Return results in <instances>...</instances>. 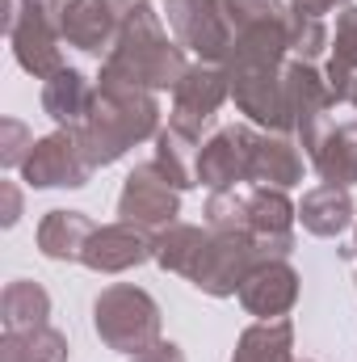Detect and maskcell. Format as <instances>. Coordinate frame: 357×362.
Masks as SVG:
<instances>
[{
    "label": "cell",
    "instance_id": "cell-1",
    "mask_svg": "<svg viewBox=\"0 0 357 362\" xmlns=\"http://www.w3.org/2000/svg\"><path fill=\"white\" fill-rule=\"evenodd\" d=\"M152 135H160V101H156V93L101 72L97 101H92L89 118L76 127L85 160L92 169H105V165L122 160L135 144H143Z\"/></svg>",
    "mask_w": 357,
    "mask_h": 362
},
{
    "label": "cell",
    "instance_id": "cell-2",
    "mask_svg": "<svg viewBox=\"0 0 357 362\" xmlns=\"http://www.w3.org/2000/svg\"><path fill=\"white\" fill-rule=\"evenodd\" d=\"M101 72L156 93V89H177L185 81V72H189V64H185V47L169 42L160 17L152 8H139L118 25L114 51L105 55Z\"/></svg>",
    "mask_w": 357,
    "mask_h": 362
},
{
    "label": "cell",
    "instance_id": "cell-3",
    "mask_svg": "<svg viewBox=\"0 0 357 362\" xmlns=\"http://www.w3.org/2000/svg\"><path fill=\"white\" fill-rule=\"evenodd\" d=\"M92 325H97V337L109 350L139 354V350H147V346L160 341V303L143 286L118 282V286H105L97 295Z\"/></svg>",
    "mask_w": 357,
    "mask_h": 362
},
{
    "label": "cell",
    "instance_id": "cell-4",
    "mask_svg": "<svg viewBox=\"0 0 357 362\" xmlns=\"http://www.w3.org/2000/svg\"><path fill=\"white\" fill-rule=\"evenodd\" d=\"M4 30H8V42H13L17 64H21L34 81H51L55 72H63L59 8H51V4H42V0H8Z\"/></svg>",
    "mask_w": 357,
    "mask_h": 362
},
{
    "label": "cell",
    "instance_id": "cell-5",
    "mask_svg": "<svg viewBox=\"0 0 357 362\" xmlns=\"http://www.w3.org/2000/svg\"><path fill=\"white\" fill-rule=\"evenodd\" d=\"M261 262H269V253L248 232H210L198 266L189 270V282L214 299H227V295H240L244 278Z\"/></svg>",
    "mask_w": 357,
    "mask_h": 362
},
{
    "label": "cell",
    "instance_id": "cell-6",
    "mask_svg": "<svg viewBox=\"0 0 357 362\" xmlns=\"http://www.w3.org/2000/svg\"><path fill=\"white\" fill-rule=\"evenodd\" d=\"M164 13L185 51H193L202 64H227L236 30L223 0H169Z\"/></svg>",
    "mask_w": 357,
    "mask_h": 362
},
{
    "label": "cell",
    "instance_id": "cell-7",
    "mask_svg": "<svg viewBox=\"0 0 357 362\" xmlns=\"http://www.w3.org/2000/svg\"><path fill=\"white\" fill-rule=\"evenodd\" d=\"M282 76H286V101H290V131L298 135L303 152H315L324 131H328V110L337 105V97L328 89V76H320L303 59L286 64Z\"/></svg>",
    "mask_w": 357,
    "mask_h": 362
},
{
    "label": "cell",
    "instance_id": "cell-8",
    "mask_svg": "<svg viewBox=\"0 0 357 362\" xmlns=\"http://www.w3.org/2000/svg\"><path fill=\"white\" fill-rule=\"evenodd\" d=\"M231 97V81H227V68L219 64H198L185 72L177 89H173V114H169V127L189 135V139H202V131L214 122L219 105Z\"/></svg>",
    "mask_w": 357,
    "mask_h": 362
},
{
    "label": "cell",
    "instance_id": "cell-9",
    "mask_svg": "<svg viewBox=\"0 0 357 362\" xmlns=\"http://www.w3.org/2000/svg\"><path fill=\"white\" fill-rule=\"evenodd\" d=\"M21 177L34 189H63V185L80 189V185H89L92 165L80 152L76 131H55V135H47V139L34 144V152L21 165Z\"/></svg>",
    "mask_w": 357,
    "mask_h": 362
},
{
    "label": "cell",
    "instance_id": "cell-10",
    "mask_svg": "<svg viewBox=\"0 0 357 362\" xmlns=\"http://www.w3.org/2000/svg\"><path fill=\"white\" fill-rule=\"evenodd\" d=\"M118 215L139 228H169L181 215V189L156 169V160H147L126 177L118 194Z\"/></svg>",
    "mask_w": 357,
    "mask_h": 362
},
{
    "label": "cell",
    "instance_id": "cell-11",
    "mask_svg": "<svg viewBox=\"0 0 357 362\" xmlns=\"http://www.w3.org/2000/svg\"><path fill=\"white\" fill-rule=\"evenodd\" d=\"M257 139L261 135L253 127H223V131H214L198 148V185H206V189H236L240 181H248Z\"/></svg>",
    "mask_w": 357,
    "mask_h": 362
},
{
    "label": "cell",
    "instance_id": "cell-12",
    "mask_svg": "<svg viewBox=\"0 0 357 362\" xmlns=\"http://www.w3.org/2000/svg\"><path fill=\"white\" fill-rule=\"evenodd\" d=\"M282 68H227L236 105L257 127H269V131H290V101H286Z\"/></svg>",
    "mask_w": 357,
    "mask_h": 362
},
{
    "label": "cell",
    "instance_id": "cell-13",
    "mask_svg": "<svg viewBox=\"0 0 357 362\" xmlns=\"http://www.w3.org/2000/svg\"><path fill=\"white\" fill-rule=\"evenodd\" d=\"M294 219H298V206H290L286 189H269V185L248 189V228L244 232L269 257H290L294 253Z\"/></svg>",
    "mask_w": 357,
    "mask_h": 362
},
{
    "label": "cell",
    "instance_id": "cell-14",
    "mask_svg": "<svg viewBox=\"0 0 357 362\" xmlns=\"http://www.w3.org/2000/svg\"><path fill=\"white\" fill-rule=\"evenodd\" d=\"M152 249H156V240L147 236V228L118 219V223H105V228L92 232V240L85 245L80 262L97 274H122V270L143 266L152 257Z\"/></svg>",
    "mask_w": 357,
    "mask_h": 362
},
{
    "label": "cell",
    "instance_id": "cell-15",
    "mask_svg": "<svg viewBox=\"0 0 357 362\" xmlns=\"http://www.w3.org/2000/svg\"><path fill=\"white\" fill-rule=\"evenodd\" d=\"M240 303L261 316V320H282L294 303H298V274L286 257H269L244 278L240 286Z\"/></svg>",
    "mask_w": 357,
    "mask_h": 362
},
{
    "label": "cell",
    "instance_id": "cell-16",
    "mask_svg": "<svg viewBox=\"0 0 357 362\" xmlns=\"http://www.w3.org/2000/svg\"><path fill=\"white\" fill-rule=\"evenodd\" d=\"M118 25H122V17L105 0H68V4H59L63 42H72L76 51L109 55L114 51V38H118Z\"/></svg>",
    "mask_w": 357,
    "mask_h": 362
},
{
    "label": "cell",
    "instance_id": "cell-17",
    "mask_svg": "<svg viewBox=\"0 0 357 362\" xmlns=\"http://www.w3.org/2000/svg\"><path fill=\"white\" fill-rule=\"evenodd\" d=\"M92 101H97V89L89 85V76L76 72V68H63L51 81H42V110L55 118L59 131H76L89 118Z\"/></svg>",
    "mask_w": 357,
    "mask_h": 362
},
{
    "label": "cell",
    "instance_id": "cell-18",
    "mask_svg": "<svg viewBox=\"0 0 357 362\" xmlns=\"http://www.w3.org/2000/svg\"><path fill=\"white\" fill-rule=\"evenodd\" d=\"M248 181L253 185H269V189H290L303 181V152L294 148V139L277 135H261L253 148V165H248Z\"/></svg>",
    "mask_w": 357,
    "mask_h": 362
},
{
    "label": "cell",
    "instance_id": "cell-19",
    "mask_svg": "<svg viewBox=\"0 0 357 362\" xmlns=\"http://www.w3.org/2000/svg\"><path fill=\"white\" fill-rule=\"evenodd\" d=\"M298 223L311 232V236H341L349 223H353V198H349V189L345 185H315V189H307L303 194V202H298Z\"/></svg>",
    "mask_w": 357,
    "mask_h": 362
},
{
    "label": "cell",
    "instance_id": "cell-20",
    "mask_svg": "<svg viewBox=\"0 0 357 362\" xmlns=\"http://www.w3.org/2000/svg\"><path fill=\"white\" fill-rule=\"evenodd\" d=\"M92 232H97V223L85 211H51L38 223V249L51 262H80Z\"/></svg>",
    "mask_w": 357,
    "mask_h": 362
},
{
    "label": "cell",
    "instance_id": "cell-21",
    "mask_svg": "<svg viewBox=\"0 0 357 362\" xmlns=\"http://www.w3.org/2000/svg\"><path fill=\"white\" fill-rule=\"evenodd\" d=\"M320 177L328 185H357V122H341V127H328L320 148L311 152Z\"/></svg>",
    "mask_w": 357,
    "mask_h": 362
},
{
    "label": "cell",
    "instance_id": "cell-22",
    "mask_svg": "<svg viewBox=\"0 0 357 362\" xmlns=\"http://www.w3.org/2000/svg\"><path fill=\"white\" fill-rule=\"evenodd\" d=\"M206 240H210V232H202V228H193V223H169V228H160V236H156V249H152V262L160 266V270L169 274H185L198 266V257H202V249H206Z\"/></svg>",
    "mask_w": 357,
    "mask_h": 362
},
{
    "label": "cell",
    "instance_id": "cell-23",
    "mask_svg": "<svg viewBox=\"0 0 357 362\" xmlns=\"http://www.w3.org/2000/svg\"><path fill=\"white\" fill-rule=\"evenodd\" d=\"M0 316H4V329L8 333L38 329L51 316V295L38 282H30V278H13L4 286V295H0Z\"/></svg>",
    "mask_w": 357,
    "mask_h": 362
},
{
    "label": "cell",
    "instance_id": "cell-24",
    "mask_svg": "<svg viewBox=\"0 0 357 362\" xmlns=\"http://www.w3.org/2000/svg\"><path fill=\"white\" fill-rule=\"evenodd\" d=\"M290 350H294V325L282 316V320H261L244 329L231 362H294Z\"/></svg>",
    "mask_w": 357,
    "mask_h": 362
},
{
    "label": "cell",
    "instance_id": "cell-25",
    "mask_svg": "<svg viewBox=\"0 0 357 362\" xmlns=\"http://www.w3.org/2000/svg\"><path fill=\"white\" fill-rule=\"evenodd\" d=\"M0 362H68V337L51 325L8 333L0 341Z\"/></svg>",
    "mask_w": 357,
    "mask_h": 362
},
{
    "label": "cell",
    "instance_id": "cell-26",
    "mask_svg": "<svg viewBox=\"0 0 357 362\" xmlns=\"http://www.w3.org/2000/svg\"><path fill=\"white\" fill-rule=\"evenodd\" d=\"M328 89L337 101H349V89L357 81V8H341L337 13V47H332V59H328Z\"/></svg>",
    "mask_w": 357,
    "mask_h": 362
},
{
    "label": "cell",
    "instance_id": "cell-27",
    "mask_svg": "<svg viewBox=\"0 0 357 362\" xmlns=\"http://www.w3.org/2000/svg\"><path fill=\"white\" fill-rule=\"evenodd\" d=\"M152 160H156V169L173 181L177 189L198 185V139H189V135H181L173 127H164L156 135V156Z\"/></svg>",
    "mask_w": 357,
    "mask_h": 362
},
{
    "label": "cell",
    "instance_id": "cell-28",
    "mask_svg": "<svg viewBox=\"0 0 357 362\" xmlns=\"http://www.w3.org/2000/svg\"><path fill=\"white\" fill-rule=\"evenodd\" d=\"M286 34H290V51L307 64L328 47V21L324 8L307 4V0H290V17H286Z\"/></svg>",
    "mask_w": 357,
    "mask_h": 362
},
{
    "label": "cell",
    "instance_id": "cell-29",
    "mask_svg": "<svg viewBox=\"0 0 357 362\" xmlns=\"http://www.w3.org/2000/svg\"><path fill=\"white\" fill-rule=\"evenodd\" d=\"M206 223L210 232H244L248 228V189H210L206 202Z\"/></svg>",
    "mask_w": 357,
    "mask_h": 362
},
{
    "label": "cell",
    "instance_id": "cell-30",
    "mask_svg": "<svg viewBox=\"0 0 357 362\" xmlns=\"http://www.w3.org/2000/svg\"><path fill=\"white\" fill-rule=\"evenodd\" d=\"M231 30L253 25V21H286L290 17V0H223Z\"/></svg>",
    "mask_w": 357,
    "mask_h": 362
},
{
    "label": "cell",
    "instance_id": "cell-31",
    "mask_svg": "<svg viewBox=\"0 0 357 362\" xmlns=\"http://www.w3.org/2000/svg\"><path fill=\"white\" fill-rule=\"evenodd\" d=\"M0 131H4V144H0V160H4V169H21L38 139H34V135H30V127H25V122H17V118H4V122H0Z\"/></svg>",
    "mask_w": 357,
    "mask_h": 362
},
{
    "label": "cell",
    "instance_id": "cell-32",
    "mask_svg": "<svg viewBox=\"0 0 357 362\" xmlns=\"http://www.w3.org/2000/svg\"><path fill=\"white\" fill-rule=\"evenodd\" d=\"M131 362H185V354H181V346H173V341H156V346H147V350H139Z\"/></svg>",
    "mask_w": 357,
    "mask_h": 362
},
{
    "label": "cell",
    "instance_id": "cell-33",
    "mask_svg": "<svg viewBox=\"0 0 357 362\" xmlns=\"http://www.w3.org/2000/svg\"><path fill=\"white\" fill-rule=\"evenodd\" d=\"M17 219H21V194L13 181H4V228H13Z\"/></svg>",
    "mask_w": 357,
    "mask_h": 362
},
{
    "label": "cell",
    "instance_id": "cell-34",
    "mask_svg": "<svg viewBox=\"0 0 357 362\" xmlns=\"http://www.w3.org/2000/svg\"><path fill=\"white\" fill-rule=\"evenodd\" d=\"M105 4H109V8H114V13H118L122 21H126L131 13H139V8H147V0H105Z\"/></svg>",
    "mask_w": 357,
    "mask_h": 362
},
{
    "label": "cell",
    "instance_id": "cell-35",
    "mask_svg": "<svg viewBox=\"0 0 357 362\" xmlns=\"http://www.w3.org/2000/svg\"><path fill=\"white\" fill-rule=\"evenodd\" d=\"M307 4H315V8H324V13H328V8H337V4H345V0H307Z\"/></svg>",
    "mask_w": 357,
    "mask_h": 362
},
{
    "label": "cell",
    "instance_id": "cell-36",
    "mask_svg": "<svg viewBox=\"0 0 357 362\" xmlns=\"http://www.w3.org/2000/svg\"><path fill=\"white\" fill-rule=\"evenodd\" d=\"M42 4H51V8H59V4H68V0H42Z\"/></svg>",
    "mask_w": 357,
    "mask_h": 362
},
{
    "label": "cell",
    "instance_id": "cell-37",
    "mask_svg": "<svg viewBox=\"0 0 357 362\" xmlns=\"http://www.w3.org/2000/svg\"><path fill=\"white\" fill-rule=\"evenodd\" d=\"M349 101H353V105H357V81H353V89H349Z\"/></svg>",
    "mask_w": 357,
    "mask_h": 362
},
{
    "label": "cell",
    "instance_id": "cell-38",
    "mask_svg": "<svg viewBox=\"0 0 357 362\" xmlns=\"http://www.w3.org/2000/svg\"><path fill=\"white\" fill-rule=\"evenodd\" d=\"M353 253H357V245H353Z\"/></svg>",
    "mask_w": 357,
    "mask_h": 362
}]
</instances>
